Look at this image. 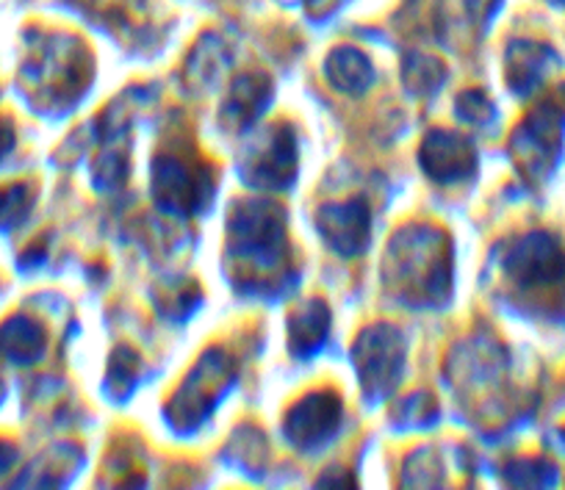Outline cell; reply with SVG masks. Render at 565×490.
<instances>
[{
	"label": "cell",
	"mask_w": 565,
	"mask_h": 490,
	"mask_svg": "<svg viewBox=\"0 0 565 490\" xmlns=\"http://www.w3.org/2000/svg\"><path fill=\"white\" fill-rule=\"evenodd\" d=\"M295 175V141L289 130H275L264 150L249 161L247 181L253 187H286Z\"/></svg>",
	"instance_id": "obj_8"
},
{
	"label": "cell",
	"mask_w": 565,
	"mask_h": 490,
	"mask_svg": "<svg viewBox=\"0 0 565 490\" xmlns=\"http://www.w3.org/2000/svg\"><path fill=\"white\" fill-rule=\"evenodd\" d=\"M341 422V402L333 394H317L302 400L286 418V433L291 444L311 449L333 438Z\"/></svg>",
	"instance_id": "obj_4"
},
{
	"label": "cell",
	"mask_w": 565,
	"mask_h": 490,
	"mask_svg": "<svg viewBox=\"0 0 565 490\" xmlns=\"http://www.w3.org/2000/svg\"><path fill=\"white\" fill-rule=\"evenodd\" d=\"M233 244L242 255L253 260H264L266 266L275 264L282 253V222L277 220L275 211L266 205H247L242 214L233 220Z\"/></svg>",
	"instance_id": "obj_3"
},
{
	"label": "cell",
	"mask_w": 565,
	"mask_h": 490,
	"mask_svg": "<svg viewBox=\"0 0 565 490\" xmlns=\"http://www.w3.org/2000/svg\"><path fill=\"white\" fill-rule=\"evenodd\" d=\"M441 247L438 233L424 227H413L411 238H396L391 244V283L402 297L411 302L441 299V291L449 286V260Z\"/></svg>",
	"instance_id": "obj_1"
},
{
	"label": "cell",
	"mask_w": 565,
	"mask_h": 490,
	"mask_svg": "<svg viewBox=\"0 0 565 490\" xmlns=\"http://www.w3.org/2000/svg\"><path fill=\"white\" fill-rule=\"evenodd\" d=\"M319 231H322L324 242L341 255H358L369 242V209L361 200L341 205H328L319 214Z\"/></svg>",
	"instance_id": "obj_5"
},
{
	"label": "cell",
	"mask_w": 565,
	"mask_h": 490,
	"mask_svg": "<svg viewBox=\"0 0 565 490\" xmlns=\"http://www.w3.org/2000/svg\"><path fill=\"white\" fill-rule=\"evenodd\" d=\"M402 355H405V350H402L399 335L394 330L377 327V330L363 333V339L355 347V363L369 394H383L396 383Z\"/></svg>",
	"instance_id": "obj_2"
},
{
	"label": "cell",
	"mask_w": 565,
	"mask_h": 490,
	"mask_svg": "<svg viewBox=\"0 0 565 490\" xmlns=\"http://www.w3.org/2000/svg\"><path fill=\"white\" fill-rule=\"evenodd\" d=\"M31 198L25 194L23 187L12 189V192H3L0 194V225H7V222L20 220L25 209H29Z\"/></svg>",
	"instance_id": "obj_13"
},
{
	"label": "cell",
	"mask_w": 565,
	"mask_h": 490,
	"mask_svg": "<svg viewBox=\"0 0 565 490\" xmlns=\"http://www.w3.org/2000/svg\"><path fill=\"white\" fill-rule=\"evenodd\" d=\"M300 3H306L308 9H328V3H333V0H300Z\"/></svg>",
	"instance_id": "obj_14"
},
{
	"label": "cell",
	"mask_w": 565,
	"mask_h": 490,
	"mask_svg": "<svg viewBox=\"0 0 565 490\" xmlns=\"http://www.w3.org/2000/svg\"><path fill=\"white\" fill-rule=\"evenodd\" d=\"M328 75L335 89H344L350 95L366 92L374 81V70L369 58L355 47H339L328 62Z\"/></svg>",
	"instance_id": "obj_9"
},
{
	"label": "cell",
	"mask_w": 565,
	"mask_h": 490,
	"mask_svg": "<svg viewBox=\"0 0 565 490\" xmlns=\"http://www.w3.org/2000/svg\"><path fill=\"white\" fill-rule=\"evenodd\" d=\"M328 321L330 313L322 302H311L291 319V347L297 355L317 352V347L328 335Z\"/></svg>",
	"instance_id": "obj_10"
},
{
	"label": "cell",
	"mask_w": 565,
	"mask_h": 490,
	"mask_svg": "<svg viewBox=\"0 0 565 490\" xmlns=\"http://www.w3.org/2000/svg\"><path fill=\"white\" fill-rule=\"evenodd\" d=\"M422 167L441 183L460 181V178L475 170V152L460 136L438 130V134L424 141Z\"/></svg>",
	"instance_id": "obj_7"
},
{
	"label": "cell",
	"mask_w": 565,
	"mask_h": 490,
	"mask_svg": "<svg viewBox=\"0 0 565 490\" xmlns=\"http://www.w3.org/2000/svg\"><path fill=\"white\" fill-rule=\"evenodd\" d=\"M0 339H3V347H7L3 352L12 358H20V361L40 355L42 350V333L34 324H29V321H14V324H9L0 333Z\"/></svg>",
	"instance_id": "obj_11"
},
{
	"label": "cell",
	"mask_w": 565,
	"mask_h": 490,
	"mask_svg": "<svg viewBox=\"0 0 565 490\" xmlns=\"http://www.w3.org/2000/svg\"><path fill=\"white\" fill-rule=\"evenodd\" d=\"M264 84L258 78H244L242 84L233 92V100L227 103V111L233 114V122L242 125L249 122L253 117H258L260 108H264Z\"/></svg>",
	"instance_id": "obj_12"
},
{
	"label": "cell",
	"mask_w": 565,
	"mask_h": 490,
	"mask_svg": "<svg viewBox=\"0 0 565 490\" xmlns=\"http://www.w3.org/2000/svg\"><path fill=\"white\" fill-rule=\"evenodd\" d=\"M153 192L164 209L181 211V214L198 211L200 198H205L200 178L178 158H159L156 161Z\"/></svg>",
	"instance_id": "obj_6"
}]
</instances>
